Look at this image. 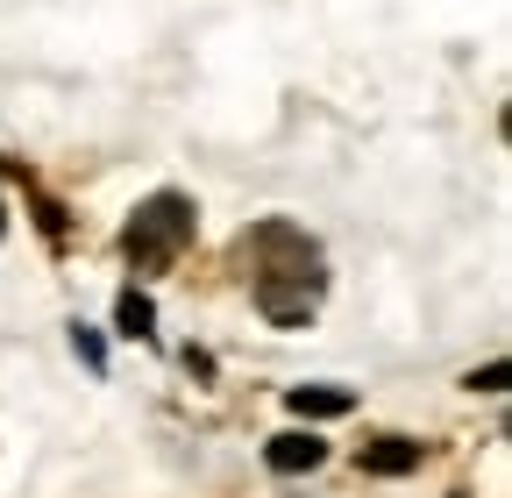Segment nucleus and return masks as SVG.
I'll return each instance as SVG.
<instances>
[{"mask_svg": "<svg viewBox=\"0 0 512 498\" xmlns=\"http://www.w3.org/2000/svg\"><path fill=\"white\" fill-rule=\"evenodd\" d=\"M235 271L249 285V306L271 328H306L328 299V249H320L299 221H249L235 235Z\"/></svg>", "mask_w": 512, "mask_h": 498, "instance_id": "nucleus-1", "label": "nucleus"}, {"mask_svg": "<svg viewBox=\"0 0 512 498\" xmlns=\"http://www.w3.org/2000/svg\"><path fill=\"white\" fill-rule=\"evenodd\" d=\"M192 235H200V207H192V193L157 185V193L136 200L128 221H121V264L136 271V278H164V271H178V257L192 249Z\"/></svg>", "mask_w": 512, "mask_h": 498, "instance_id": "nucleus-2", "label": "nucleus"}, {"mask_svg": "<svg viewBox=\"0 0 512 498\" xmlns=\"http://www.w3.org/2000/svg\"><path fill=\"white\" fill-rule=\"evenodd\" d=\"M427 463V449L413 442V434H363L356 442V470L363 477H413Z\"/></svg>", "mask_w": 512, "mask_h": 498, "instance_id": "nucleus-3", "label": "nucleus"}, {"mask_svg": "<svg viewBox=\"0 0 512 498\" xmlns=\"http://www.w3.org/2000/svg\"><path fill=\"white\" fill-rule=\"evenodd\" d=\"M264 463L278 470V477H306V470H320V463H328V442H320V434L306 427H292V434H271V442H264Z\"/></svg>", "mask_w": 512, "mask_h": 498, "instance_id": "nucleus-4", "label": "nucleus"}, {"mask_svg": "<svg viewBox=\"0 0 512 498\" xmlns=\"http://www.w3.org/2000/svg\"><path fill=\"white\" fill-rule=\"evenodd\" d=\"M285 406H292L299 420H342V413L356 406V392H342V385H292Z\"/></svg>", "mask_w": 512, "mask_h": 498, "instance_id": "nucleus-5", "label": "nucleus"}, {"mask_svg": "<svg viewBox=\"0 0 512 498\" xmlns=\"http://www.w3.org/2000/svg\"><path fill=\"white\" fill-rule=\"evenodd\" d=\"M114 328H121L128 342H157V306H150V292L128 285V292L114 299Z\"/></svg>", "mask_w": 512, "mask_h": 498, "instance_id": "nucleus-6", "label": "nucleus"}, {"mask_svg": "<svg viewBox=\"0 0 512 498\" xmlns=\"http://www.w3.org/2000/svg\"><path fill=\"white\" fill-rule=\"evenodd\" d=\"M463 385H470V392H505V385H512V363H484V370H470Z\"/></svg>", "mask_w": 512, "mask_h": 498, "instance_id": "nucleus-7", "label": "nucleus"}, {"mask_svg": "<svg viewBox=\"0 0 512 498\" xmlns=\"http://www.w3.org/2000/svg\"><path fill=\"white\" fill-rule=\"evenodd\" d=\"M72 349L86 356V370H107V349H100V335H93V328H72Z\"/></svg>", "mask_w": 512, "mask_h": 498, "instance_id": "nucleus-8", "label": "nucleus"}, {"mask_svg": "<svg viewBox=\"0 0 512 498\" xmlns=\"http://www.w3.org/2000/svg\"><path fill=\"white\" fill-rule=\"evenodd\" d=\"M0 235H8V200H0Z\"/></svg>", "mask_w": 512, "mask_h": 498, "instance_id": "nucleus-9", "label": "nucleus"}, {"mask_svg": "<svg viewBox=\"0 0 512 498\" xmlns=\"http://www.w3.org/2000/svg\"><path fill=\"white\" fill-rule=\"evenodd\" d=\"M448 498H470V491H448Z\"/></svg>", "mask_w": 512, "mask_h": 498, "instance_id": "nucleus-10", "label": "nucleus"}]
</instances>
